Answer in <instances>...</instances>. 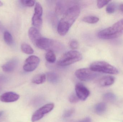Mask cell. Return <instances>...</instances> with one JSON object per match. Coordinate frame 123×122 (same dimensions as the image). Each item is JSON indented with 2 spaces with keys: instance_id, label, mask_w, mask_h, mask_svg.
<instances>
[{
  "instance_id": "1",
  "label": "cell",
  "mask_w": 123,
  "mask_h": 122,
  "mask_svg": "<svg viewBox=\"0 0 123 122\" xmlns=\"http://www.w3.org/2000/svg\"><path fill=\"white\" fill-rule=\"evenodd\" d=\"M80 13V8L78 5L72 6L67 9L58 25V32L61 36H64L67 33Z\"/></svg>"
},
{
  "instance_id": "2",
  "label": "cell",
  "mask_w": 123,
  "mask_h": 122,
  "mask_svg": "<svg viewBox=\"0 0 123 122\" xmlns=\"http://www.w3.org/2000/svg\"><path fill=\"white\" fill-rule=\"evenodd\" d=\"M123 35V19L119 20L110 27L103 29L98 33V37L101 39H113Z\"/></svg>"
},
{
  "instance_id": "3",
  "label": "cell",
  "mask_w": 123,
  "mask_h": 122,
  "mask_svg": "<svg viewBox=\"0 0 123 122\" xmlns=\"http://www.w3.org/2000/svg\"><path fill=\"white\" fill-rule=\"evenodd\" d=\"M35 45L41 49L53 52L59 51L63 48V46L59 42L43 37L37 42Z\"/></svg>"
},
{
  "instance_id": "4",
  "label": "cell",
  "mask_w": 123,
  "mask_h": 122,
  "mask_svg": "<svg viewBox=\"0 0 123 122\" xmlns=\"http://www.w3.org/2000/svg\"><path fill=\"white\" fill-rule=\"evenodd\" d=\"M82 57L81 54L77 51H69L62 56L58 61V65L62 67L69 66L81 61Z\"/></svg>"
},
{
  "instance_id": "5",
  "label": "cell",
  "mask_w": 123,
  "mask_h": 122,
  "mask_svg": "<svg viewBox=\"0 0 123 122\" xmlns=\"http://www.w3.org/2000/svg\"><path fill=\"white\" fill-rule=\"evenodd\" d=\"M89 69L95 72L109 74H117L119 72L118 69L115 67L103 61H97L93 62L90 64Z\"/></svg>"
},
{
  "instance_id": "6",
  "label": "cell",
  "mask_w": 123,
  "mask_h": 122,
  "mask_svg": "<svg viewBox=\"0 0 123 122\" xmlns=\"http://www.w3.org/2000/svg\"><path fill=\"white\" fill-rule=\"evenodd\" d=\"M75 75L79 80L82 81L87 82L94 79L98 76L99 74L90 69L82 68L76 70L75 72Z\"/></svg>"
},
{
  "instance_id": "7",
  "label": "cell",
  "mask_w": 123,
  "mask_h": 122,
  "mask_svg": "<svg viewBox=\"0 0 123 122\" xmlns=\"http://www.w3.org/2000/svg\"><path fill=\"white\" fill-rule=\"evenodd\" d=\"M54 107V104L53 103L47 104L42 107L36 111L32 115L31 121L35 122L42 119L45 115L52 111Z\"/></svg>"
},
{
  "instance_id": "8",
  "label": "cell",
  "mask_w": 123,
  "mask_h": 122,
  "mask_svg": "<svg viewBox=\"0 0 123 122\" xmlns=\"http://www.w3.org/2000/svg\"><path fill=\"white\" fill-rule=\"evenodd\" d=\"M40 59L38 57L32 55L25 60L23 69L25 71L32 72L35 70L39 65Z\"/></svg>"
},
{
  "instance_id": "9",
  "label": "cell",
  "mask_w": 123,
  "mask_h": 122,
  "mask_svg": "<svg viewBox=\"0 0 123 122\" xmlns=\"http://www.w3.org/2000/svg\"><path fill=\"white\" fill-rule=\"evenodd\" d=\"M76 95L79 99L82 101H85L89 96V90L84 85L81 83H77L75 87Z\"/></svg>"
},
{
  "instance_id": "10",
  "label": "cell",
  "mask_w": 123,
  "mask_h": 122,
  "mask_svg": "<svg viewBox=\"0 0 123 122\" xmlns=\"http://www.w3.org/2000/svg\"><path fill=\"white\" fill-rule=\"evenodd\" d=\"M19 98V95L16 93L8 92L4 93L0 96V101L6 103L13 102L17 101Z\"/></svg>"
},
{
  "instance_id": "11",
  "label": "cell",
  "mask_w": 123,
  "mask_h": 122,
  "mask_svg": "<svg viewBox=\"0 0 123 122\" xmlns=\"http://www.w3.org/2000/svg\"><path fill=\"white\" fill-rule=\"evenodd\" d=\"M28 34L31 41L34 45L42 37L38 29L34 27L30 28L28 31Z\"/></svg>"
},
{
  "instance_id": "12",
  "label": "cell",
  "mask_w": 123,
  "mask_h": 122,
  "mask_svg": "<svg viewBox=\"0 0 123 122\" xmlns=\"http://www.w3.org/2000/svg\"><path fill=\"white\" fill-rule=\"evenodd\" d=\"M17 64L16 59H11L2 66V69L6 72H12L16 69Z\"/></svg>"
},
{
  "instance_id": "13",
  "label": "cell",
  "mask_w": 123,
  "mask_h": 122,
  "mask_svg": "<svg viewBox=\"0 0 123 122\" xmlns=\"http://www.w3.org/2000/svg\"><path fill=\"white\" fill-rule=\"evenodd\" d=\"M115 79L112 76H105L102 77L99 80V83L103 87L108 86L112 85L115 82Z\"/></svg>"
},
{
  "instance_id": "14",
  "label": "cell",
  "mask_w": 123,
  "mask_h": 122,
  "mask_svg": "<svg viewBox=\"0 0 123 122\" xmlns=\"http://www.w3.org/2000/svg\"><path fill=\"white\" fill-rule=\"evenodd\" d=\"M42 16L39 15L34 13L32 19V23L34 27L37 29L41 27L42 24Z\"/></svg>"
},
{
  "instance_id": "15",
  "label": "cell",
  "mask_w": 123,
  "mask_h": 122,
  "mask_svg": "<svg viewBox=\"0 0 123 122\" xmlns=\"http://www.w3.org/2000/svg\"><path fill=\"white\" fill-rule=\"evenodd\" d=\"M46 78V75L44 74H39L35 75L32 78V83L36 84H41L45 81Z\"/></svg>"
},
{
  "instance_id": "16",
  "label": "cell",
  "mask_w": 123,
  "mask_h": 122,
  "mask_svg": "<svg viewBox=\"0 0 123 122\" xmlns=\"http://www.w3.org/2000/svg\"><path fill=\"white\" fill-rule=\"evenodd\" d=\"M107 109V105L104 102H100L96 105L95 107V111L96 114L98 115L104 114Z\"/></svg>"
},
{
  "instance_id": "17",
  "label": "cell",
  "mask_w": 123,
  "mask_h": 122,
  "mask_svg": "<svg viewBox=\"0 0 123 122\" xmlns=\"http://www.w3.org/2000/svg\"><path fill=\"white\" fill-rule=\"evenodd\" d=\"M46 76L47 77L48 81L50 82L53 84L57 83L59 80V77L58 75L55 72H48Z\"/></svg>"
},
{
  "instance_id": "18",
  "label": "cell",
  "mask_w": 123,
  "mask_h": 122,
  "mask_svg": "<svg viewBox=\"0 0 123 122\" xmlns=\"http://www.w3.org/2000/svg\"><path fill=\"white\" fill-rule=\"evenodd\" d=\"M45 58L47 61L50 63H53L56 61V56L54 52L49 51L47 52L45 55Z\"/></svg>"
},
{
  "instance_id": "19",
  "label": "cell",
  "mask_w": 123,
  "mask_h": 122,
  "mask_svg": "<svg viewBox=\"0 0 123 122\" xmlns=\"http://www.w3.org/2000/svg\"><path fill=\"white\" fill-rule=\"evenodd\" d=\"M82 20L83 21L88 23L94 24L97 23L99 20V19L97 16H85L83 18Z\"/></svg>"
},
{
  "instance_id": "20",
  "label": "cell",
  "mask_w": 123,
  "mask_h": 122,
  "mask_svg": "<svg viewBox=\"0 0 123 122\" xmlns=\"http://www.w3.org/2000/svg\"><path fill=\"white\" fill-rule=\"evenodd\" d=\"M21 49L22 52L26 54H32L34 52L32 48L29 44L26 43H23L22 44Z\"/></svg>"
},
{
  "instance_id": "21",
  "label": "cell",
  "mask_w": 123,
  "mask_h": 122,
  "mask_svg": "<svg viewBox=\"0 0 123 122\" xmlns=\"http://www.w3.org/2000/svg\"><path fill=\"white\" fill-rule=\"evenodd\" d=\"M103 99L106 101L113 102L116 101L117 99V97L113 93L108 92L104 95L103 96Z\"/></svg>"
},
{
  "instance_id": "22",
  "label": "cell",
  "mask_w": 123,
  "mask_h": 122,
  "mask_svg": "<svg viewBox=\"0 0 123 122\" xmlns=\"http://www.w3.org/2000/svg\"><path fill=\"white\" fill-rule=\"evenodd\" d=\"M4 41L8 45H11L13 42V39L12 36L9 32L6 31L4 35Z\"/></svg>"
},
{
  "instance_id": "23",
  "label": "cell",
  "mask_w": 123,
  "mask_h": 122,
  "mask_svg": "<svg viewBox=\"0 0 123 122\" xmlns=\"http://www.w3.org/2000/svg\"><path fill=\"white\" fill-rule=\"evenodd\" d=\"M43 13V9L42 5L39 3H36L34 9V14L42 16Z\"/></svg>"
},
{
  "instance_id": "24",
  "label": "cell",
  "mask_w": 123,
  "mask_h": 122,
  "mask_svg": "<svg viewBox=\"0 0 123 122\" xmlns=\"http://www.w3.org/2000/svg\"><path fill=\"white\" fill-rule=\"evenodd\" d=\"M116 6L113 3L109 4L106 8V12L108 14H112L115 12L116 9Z\"/></svg>"
},
{
  "instance_id": "25",
  "label": "cell",
  "mask_w": 123,
  "mask_h": 122,
  "mask_svg": "<svg viewBox=\"0 0 123 122\" xmlns=\"http://www.w3.org/2000/svg\"><path fill=\"white\" fill-rule=\"evenodd\" d=\"M74 109L73 108L67 109L64 111L63 114V117L64 118L70 117L74 114Z\"/></svg>"
},
{
  "instance_id": "26",
  "label": "cell",
  "mask_w": 123,
  "mask_h": 122,
  "mask_svg": "<svg viewBox=\"0 0 123 122\" xmlns=\"http://www.w3.org/2000/svg\"><path fill=\"white\" fill-rule=\"evenodd\" d=\"M110 1H111L104 0H98L97 2V6L99 8L101 9L106 5H107Z\"/></svg>"
},
{
  "instance_id": "27",
  "label": "cell",
  "mask_w": 123,
  "mask_h": 122,
  "mask_svg": "<svg viewBox=\"0 0 123 122\" xmlns=\"http://www.w3.org/2000/svg\"><path fill=\"white\" fill-rule=\"evenodd\" d=\"M20 1L24 5L29 7L33 6L35 3V1L34 0H21Z\"/></svg>"
},
{
  "instance_id": "28",
  "label": "cell",
  "mask_w": 123,
  "mask_h": 122,
  "mask_svg": "<svg viewBox=\"0 0 123 122\" xmlns=\"http://www.w3.org/2000/svg\"><path fill=\"white\" fill-rule=\"evenodd\" d=\"M69 47L71 49H75L77 48L79 46L78 42L75 40H73L71 41L69 44Z\"/></svg>"
},
{
  "instance_id": "29",
  "label": "cell",
  "mask_w": 123,
  "mask_h": 122,
  "mask_svg": "<svg viewBox=\"0 0 123 122\" xmlns=\"http://www.w3.org/2000/svg\"><path fill=\"white\" fill-rule=\"evenodd\" d=\"M79 99L77 97L76 94H72L69 96V100L71 103L75 104L78 102L79 101Z\"/></svg>"
},
{
  "instance_id": "30",
  "label": "cell",
  "mask_w": 123,
  "mask_h": 122,
  "mask_svg": "<svg viewBox=\"0 0 123 122\" xmlns=\"http://www.w3.org/2000/svg\"><path fill=\"white\" fill-rule=\"evenodd\" d=\"M7 80V78L5 76L0 74V83L6 82Z\"/></svg>"
},
{
  "instance_id": "31",
  "label": "cell",
  "mask_w": 123,
  "mask_h": 122,
  "mask_svg": "<svg viewBox=\"0 0 123 122\" xmlns=\"http://www.w3.org/2000/svg\"><path fill=\"white\" fill-rule=\"evenodd\" d=\"M78 122H92V120H91V118L88 117L83 119L81 120H80Z\"/></svg>"
},
{
  "instance_id": "32",
  "label": "cell",
  "mask_w": 123,
  "mask_h": 122,
  "mask_svg": "<svg viewBox=\"0 0 123 122\" xmlns=\"http://www.w3.org/2000/svg\"><path fill=\"white\" fill-rule=\"evenodd\" d=\"M120 8L121 10V11L123 12V4H121L120 6Z\"/></svg>"
},
{
  "instance_id": "33",
  "label": "cell",
  "mask_w": 123,
  "mask_h": 122,
  "mask_svg": "<svg viewBox=\"0 0 123 122\" xmlns=\"http://www.w3.org/2000/svg\"><path fill=\"white\" fill-rule=\"evenodd\" d=\"M3 112L2 111H0V117H1V115H2V114H3Z\"/></svg>"
},
{
  "instance_id": "34",
  "label": "cell",
  "mask_w": 123,
  "mask_h": 122,
  "mask_svg": "<svg viewBox=\"0 0 123 122\" xmlns=\"http://www.w3.org/2000/svg\"><path fill=\"white\" fill-rule=\"evenodd\" d=\"M3 5V3L1 2V1H0V6H2Z\"/></svg>"
},
{
  "instance_id": "35",
  "label": "cell",
  "mask_w": 123,
  "mask_h": 122,
  "mask_svg": "<svg viewBox=\"0 0 123 122\" xmlns=\"http://www.w3.org/2000/svg\"><path fill=\"white\" fill-rule=\"evenodd\" d=\"M1 25V23L0 22V26Z\"/></svg>"
}]
</instances>
